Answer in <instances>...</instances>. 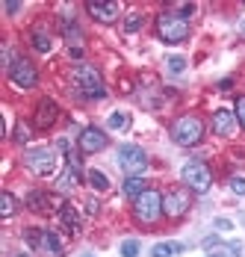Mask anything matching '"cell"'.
Masks as SVG:
<instances>
[{"mask_svg":"<svg viewBox=\"0 0 245 257\" xmlns=\"http://www.w3.org/2000/svg\"><path fill=\"white\" fill-rule=\"evenodd\" d=\"M56 118H59V106L56 101H50V98H42L39 106H36V115H33V124L39 130H48L56 124Z\"/></svg>","mask_w":245,"mask_h":257,"instance_id":"8fae6325","label":"cell"},{"mask_svg":"<svg viewBox=\"0 0 245 257\" xmlns=\"http://www.w3.org/2000/svg\"><path fill=\"white\" fill-rule=\"evenodd\" d=\"M77 183H80V172H74V169H68V172H65L62 178L56 180V189H59V192H71V189L77 186Z\"/></svg>","mask_w":245,"mask_h":257,"instance_id":"44dd1931","label":"cell"},{"mask_svg":"<svg viewBox=\"0 0 245 257\" xmlns=\"http://www.w3.org/2000/svg\"><path fill=\"white\" fill-rule=\"evenodd\" d=\"M15 213H18V201H15V195L6 189V192H3V219H12Z\"/></svg>","mask_w":245,"mask_h":257,"instance_id":"cb8c5ba5","label":"cell"},{"mask_svg":"<svg viewBox=\"0 0 245 257\" xmlns=\"http://www.w3.org/2000/svg\"><path fill=\"white\" fill-rule=\"evenodd\" d=\"M42 251H50V254H62V242L53 231H42V242H39Z\"/></svg>","mask_w":245,"mask_h":257,"instance_id":"ac0fdd59","label":"cell"},{"mask_svg":"<svg viewBox=\"0 0 245 257\" xmlns=\"http://www.w3.org/2000/svg\"><path fill=\"white\" fill-rule=\"evenodd\" d=\"M172 139L177 145H183V148L198 145L204 139V121L198 115H177L172 124Z\"/></svg>","mask_w":245,"mask_h":257,"instance_id":"3957f363","label":"cell"},{"mask_svg":"<svg viewBox=\"0 0 245 257\" xmlns=\"http://www.w3.org/2000/svg\"><path fill=\"white\" fill-rule=\"evenodd\" d=\"M27 207L36 210V213H50V195L42 192V189H33V192L27 195Z\"/></svg>","mask_w":245,"mask_h":257,"instance_id":"9a60e30c","label":"cell"},{"mask_svg":"<svg viewBox=\"0 0 245 257\" xmlns=\"http://www.w3.org/2000/svg\"><path fill=\"white\" fill-rule=\"evenodd\" d=\"M89 183H92L98 192H106V189H109V178H106L103 172H98V169H92V172H89Z\"/></svg>","mask_w":245,"mask_h":257,"instance_id":"603a6c76","label":"cell"},{"mask_svg":"<svg viewBox=\"0 0 245 257\" xmlns=\"http://www.w3.org/2000/svg\"><path fill=\"white\" fill-rule=\"evenodd\" d=\"M221 239L219 236H207V239H204V242H201V248H204V251H210V248H216V245H219Z\"/></svg>","mask_w":245,"mask_h":257,"instance_id":"e575fe53","label":"cell"},{"mask_svg":"<svg viewBox=\"0 0 245 257\" xmlns=\"http://www.w3.org/2000/svg\"><path fill=\"white\" fill-rule=\"evenodd\" d=\"M180 251H183L180 242H157L151 248V257H172V254H180Z\"/></svg>","mask_w":245,"mask_h":257,"instance_id":"ffe728a7","label":"cell"},{"mask_svg":"<svg viewBox=\"0 0 245 257\" xmlns=\"http://www.w3.org/2000/svg\"><path fill=\"white\" fill-rule=\"evenodd\" d=\"M33 48H36V51H42V53H48L50 48H53L50 33H45L42 27H36V30H33Z\"/></svg>","mask_w":245,"mask_h":257,"instance_id":"d6986e66","label":"cell"},{"mask_svg":"<svg viewBox=\"0 0 245 257\" xmlns=\"http://www.w3.org/2000/svg\"><path fill=\"white\" fill-rule=\"evenodd\" d=\"M192 12H195V6H192V3H180V6H177V15H183L186 21H189V15H192Z\"/></svg>","mask_w":245,"mask_h":257,"instance_id":"d6a6232c","label":"cell"},{"mask_svg":"<svg viewBox=\"0 0 245 257\" xmlns=\"http://www.w3.org/2000/svg\"><path fill=\"white\" fill-rule=\"evenodd\" d=\"M74 86H77V92H80L83 98H89V101L106 98V86H103V80H100L95 65H77V68H74Z\"/></svg>","mask_w":245,"mask_h":257,"instance_id":"7a4b0ae2","label":"cell"},{"mask_svg":"<svg viewBox=\"0 0 245 257\" xmlns=\"http://www.w3.org/2000/svg\"><path fill=\"white\" fill-rule=\"evenodd\" d=\"M12 139H15L18 145H27V142H30V124L18 121V124H15V130H12Z\"/></svg>","mask_w":245,"mask_h":257,"instance_id":"484cf974","label":"cell"},{"mask_svg":"<svg viewBox=\"0 0 245 257\" xmlns=\"http://www.w3.org/2000/svg\"><path fill=\"white\" fill-rule=\"evenodd\" d=\"M236 130V115L230 109H216L213 112V133L216 136H233Z\"/></svg>","mask_w":245,"mask_h":257,"instance_id":"7c38bea8","label":"cell"},{"mask_svg":"<svg viewBox=\"0 0 245 257\" xmlns=\"http://www.w3.org/2000/svg\"><path fill=\"white\" fill-rule=\"evenodd\" d=\"M213 228H216V231H230V228H233V222H230V219H216V222H213Z\"/></svg>","mask_w":245,"mask_h":257,"instance_id":"836d02e7","label":"cell"},{"mask_svg":"<svg viewBox=\"0 0 245 257\" xmlns=\"http://www.w3.org/2000/svg\"><path fill=\"white\" fill-rule=\"evenodd\" d=\"M106 127L109 130H127L130 127V115H127V112H112V115L106 118Z\"/></svg>","mask_w":245,"mask_h":257,"instance_id":"7402d4cb","label":"cell"},{"mask_svg":"<svg viewBox=\"0 0 245 257\" xmlns=\"http://www.w3.org/2000/svg\"><path fill=\"white\" fill-rule=\"evenodd\" d=\"M242 30H245V24H242Z\"/></svg>","mask_w":245,"mask_h":257,"instance_id":"74e56055","label":"cell"},{"mask_svg":"<svg viewBox=\"0 0 245 257\" xmlns=\"http://www.w3.org/2000/svg\"><path fill=\"white\" fill-rule=\"evenodd\" d=\"M62 33H65V39H68L71 45H80V39H83L80 27L74 24V21H62Z\"/></svg>","mask_w":245,"mask_h":257,"instance_id":"d4e9b609","label":"cell"},{"mask_svg":"<svg viewBox=\"0 0 245 257\" xmlns=\"http://www.w3.org/2000/svg\"><path fill=\"white\" fill-rule=\"evenodd\" d=\"M242 254V242H219L216 248H210L207 257H239Z\"/></svg>","mask_w":245,"mask_h":257,"instance_id":"2e32d148","label":"cell"},{"mask_svg":"<svg viewBox=\"0 0 245 257\" xmlns=\"http://www.w3.org/2000/svg\"><path fill=\"white\" fill-rule=\"evenodd\" d=\"M121 192L127 198H139L142 192H148V180L145 178H127L121 186Z\"/></svg>","mask_w":245,"mask_h":257,"instance_id":"e0dca14e","label":"cell"},{"mask_svg":"<svg viewBox=\"0 0 245 257\" xmlns=\"http://www.w3.org/2000/svg\"><path fill=\"white\" fill-rule=\"evenodd\" d=\"M24 166L33 172V175H39V178H48L56 172V151L53 148H30L24 154Z\"/></svg>","mask_w":245,"mask_h":257,"instance_id":"52a82bcc","label":"cell"},{"mask_svg":"<svg viewBox=\"0 0 245 257\" xmlns=\"http://www.w3.org/2000/svg\"><path fill=\"white\" fill-rule=\"evenodd\" d=\"M86 9H89V15H92L95 21H100V24L118 21V3H89Z\"/></svg>","mask_w":245,"mask_h":257,"instance_id":"4fadbf2b","label":"cell"},{"mask_svg":"<svg viewBox=\"0 0 245 257\" xmlns=\"http://www.w3.org/2000/svg\"><path fill=\"white\" fill-rule=\"evenodd\" d=\"M166 65H169L172 74H183V71H186V59H183V56H169Z\"/></svg>","mask_w":245,"mask_h":257,"instance_id":"83f0119b","label":"cell"},{"mask_svg":"<svg viewBox=\"0 0 245 257\" xmlns=\"http://www.w3.org/2000/svg\"><path fill=\"white\" fill-rule=\"evenodd\" d=\"M236 121L245 127V95H239V98H236Z\"/></svg>","mask_w":245,"mask_h":257,"instance_id":"1f68e13d","label":"cell"},{"mask_svg":"<svg viewBox=\"0 0 245 257\" xmlns=\"http://www.w3.org/2000/svg\"><path fill=\"white\" fill-rule=\"evenodd\" d=\"M133 216H136V222H142V225H154V222L163 216V195H160L157 189H148L139 198H133Z\"/></svg>","mask_w":245,"mask_h":257,"instance_id":"5b68a950","label":"cell"},{"mask_svg":"<svg viewBox=\"0 0 245 257\" xmlns=\"http://www.w3.org/2000/svg\"><path fill=\"white\" fill-rule=\"evenodd\" d=\"M18 257H24V254H18Z\"/></svg>","mask_w":245,"mask_h":257,"instance_id":"8d00e7d4","label":"cell"},{"mask_svg":"<svg viewBox=\"0 0 245 257\" xmlns=\"http://www.w3.org/2000/svg\"><path fill=\"white\" fill-rule=\"evenodd\" d=\"M230 192L233 195H245V178H230Z\"/></svg>","mask_w":245,"mask_h":257,"instance_id":"4dcf8cb0","label":"cell"},{"mask_svg":"<svg viewBox=\"0 0 245 257\" xmlns=\"http://www.w3.org/2000/svg\"><path fill=\"white\" fill-rule=\"evenodd\" d=\"M59 222L65 225V231L71 233V236H77V233H80V213H77L71 204H62V207H59Z\"/></svg>","mask_w":245,"mask_h":257,"instance_id":"5bb4252c","label":"cell"},{"mask_svg":"<svg viewBox=\"0 0 245 257\" xmlns=\"http://www.w3.org/2000/svg\"><path fill=\"white\" fill-rule=\"evenodd\" d=\"M180 178L186 183V189H189V192H198V195H204V192L213 186V172H210V166L201 163V160L186 163V166L180 169Z\"/></svg>","mask_w":245,"mask_h":257,"instance_id":"277c9868","label":"cell"},{"mask_svg":"<svg viewBox=\"0 0 245 257\" xmlns=\"http://www.w3.org/2000/svg\"><path fill=\"white\" fill-rule=\"evenodd\" d=\"M9 80L18 86V89H33L36 83H39V71H36V65L24 59V56H18L15 62H12V68H9Z\"/></svg>","mask_w":245,"mask_h":257,"instance_id":"ba28073f","label":"cell"},{"mask_svg":"<svg viewBox=\"0 0 245 257\" xmlns=\"http://www.w3.org/2000/svg\"><path fill=\"white\" fill-rule=\"evenodd\" d=\"M139 251H142V245L136 239H124L121 242V257H136Z\"/></svg>","mask_w":245,"mask_h":257,"instance_id":"4316f807","label":"cell"},{"mask_svg":"<svg viewBox=\"0 0 245 257\" xmlns=\"http://www.w3.org/2000/svg\"><path fill=\"white\" fill-rule=\"evenodd\" d=\"M106 142H109V139H106V133H103L100 127H95V124H92V127H83L80 139H77V145H80V151H83V154H98V151L106 148Z\"/></svg>","mask_w":245,"mask_h":257,"instance_id":"30bf717a","label":"cell"},{"mask_svg":"<svg viewBox=\"0 0 245 257\" xmlns=\"http://www.w3.org/2000/svg\"><path fill=\"white\" fill-rule=\"evenodd\" d=\"M115 163L127 178H142V172L148 169V154L139 145H121L115 154Z\"/></svg>","mask_w":245,"mask_h":257,"instance_id":"8992f818","label":"cell"},{"mask_svg":"<svg viewBox=\"0 0 245 257\" xmlns=\"http://www.w3.org/2000/svg\"><path fill=\"white\" fill-rule=\"evenodd\" d=\"M86 257H92V254H86Z\"/></svg>","mask_w":245,"mask_h":257,"instance_id":"d590c367","label":"cell"},{"mask_svg":"<svg viewBox=\"0 0 245 257\" xmlns=\"http://www.w3.org/2000/svg\"><path fill=\"white\" fill-rule=\"evenodd\" d=\"M157 36L166 45H180L189 39V21L177 12H160L157 15Z\"/></svg>","mask_w":245,"mask_h":257,"instance_id":"6da1fadb","label":"cell"},{"mask_svg":"<svg viewBox=\"0 0 245 257\" xmlns=\"http://www.w3.org/2000/svg\"><path fill=\"white\" fill-rule=\"evenodd\" d=\"M65 163H68V169H74V172H80V169H83V160H80V154H77V151H65Z\"/></svg>","mask_w":245,"mask_h":257,"instance_id":"f1b7e54d","label":"cell"},{"mask_svg":"<svg viewBox=\"0 0 245 257\" xmlns=\"http://www.w3.org/2000/svg\"><path fill=\"white\" fill-rule=\"evenodd\" d=\"M186 210H189V189H172L163 195V216L180 219L186 216Z\"/></svg>","mask_w":245,"mask_h":257,"instance_id":"9c48e42d","label":"cell"},{"mask_svg":"<svg viewBox=\"0 0 245 257\" xmlns=\"http://www.w3.org/2000/svg\"><path fill=\"white\" fill-rule=\"evenodd\" d=\"M142 27V15H127V21H124V30L127 33H136Z\"/></svg>","mask_w":245,"mask_h":257,"instance_id":"f546056e","label":"cell"}]
</instances>
